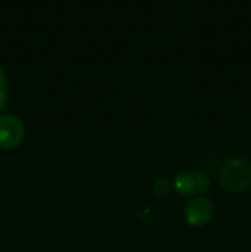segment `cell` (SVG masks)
Instances as JSON below:
<instances>
[{"label":"cell","instance_id":"obj_2","mask_svg":"<svg viewBox=\"0 0 251 252\" xmlns=\"http://www.w3.org/2000/svg\"><path fill=\"white\" fill-rule=\"evenodd\" d=\"M211 186L208 176L199 171H182L175 176L172 189L179 196L193 197L206 193Z\"/></svg>","mask_w":251,"mask_h":252},{"label":"cell","instance_id":"obj_1","mask_svg":"<svg viewBox=\"0 0 251 252\" xmlns=\"http://www.w3.org/2000/svg\"><path fill=\"white\" fill-rule=\"evenodd\" d=\"M219 184L230 193H241L251 186V165L241 158L229 159L219 170Z\"/></svg>","mask_w":251,"mask_h":252},{"label":"cell","instance_id":"obj_3","mask_svg":"<svg viewBox=\"0 0 251 252\" xmlns=\"http://www.w3.org/2000/svg\"><path fill=\"white\" fill-rule=\"evenodd\" d=\"M24 123L17 116L0 115V149H15L24 142Z\"/></svg>","mask_w":251,"mask_h":252},{"label":"cell","instance_id":"obj_6","mask_svg":"<svg viewBox=\"0 0 251 252\" xmlns=\"http://www.w3.org/2000/svg\"><path fill=\"white\" fill-rule=\"evenodd\" d=\"M171 191H172V185L170 184L169 180L159 179L157 181L154 182V185H153V192L159 197L167 196Z\"/></svg>","mask_w":251,"mask_h":252},{"label":"cell","instance_id":"obj_4","mask_svg":"<svg viewBox=\"0 0 251 252\" xmlns=\"http://www.w3.org/2000/svg\"><path fill=\"white\" fill-rule=\"evenodd\" d=\"M213 213V202L207 197H197L186 206L184 218L185 221L192 228H202L211 221Z\"/></svg>","mask_w":251,"mask_h":252},{"label":"cell","instance_id":"obj_5","mask_svg":"<svg viewBox=\"0 0 251 252\" xmlns=\"http://www.w3.org/2000/svg\"><path fill=\"white\" fill-rule=\"evenodd\" d=\"M9 101V85L4 69L0 66V112L5 110Z\"/></svg>","mask_w":251,"mask_h":252}]
</instances>
